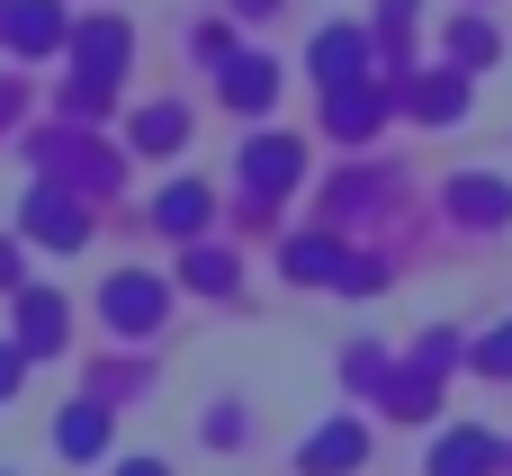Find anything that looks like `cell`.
I'll return each mask as SVG.
<instances>
[{
    "mask_svg": "<svg viewBox=\"0 0 512 476\" xmlns=\"http://www.w3.org/2000/svg\"><path fill=\"white\" fill-rule=\"evenodd\" d=\"M252 180H261V189H279V180H288V144H270V153H252Z\"/></svg>",
    "mask_w": 512,
    "mask_h": 476,
    "instance_id": "cell-6",
    "label": "cell"
},
{
    "mask_svg": "<svg viewBox=\"0 0 512 476\" xmlns=\"http://www.w3.org/2000/svg\"><path fill=\"white\" fill-rule=\"evenodd\" d=\"M486 369H495V378L512 369V333H495V342H486Z\"/></svg>",
    "mask_w": 512,
    "mask_h": 476,
    "instance_id": "cell-8",
    "label": "cell"
},
{
    "mask_svg": "<svg viewBox=\"0 0 512 476\" xmlns=\"http://www.w3.org/2000/svg\"><path fill=\"white\" fill-rule=\"evenodd\" d=\"M198 216H207V198H198V189H171V198H162V225H180V234H189Z\"/></svg>",
    "mask_w": 512,
    "mask_h": 476,
    "instance_id": "cell-3",
    "label": "cell"
},
{
    "mask_svg": "<svg viewBox=\"0 0 512 476\" xmlns=\"http://www.w3.org/2000/svg\"><path fill=\"white\" fill-rule=\"evenodd\" d=\"M63 450H99V414H72L63 423Z\"/></svg>",
    "mask_w": 512,
    "mask_h": 476,
    "instance_id": "cell-7",
    "label": "cell"
},
{
    "mask_svg": "<svg viewBox=\"0 0 512 476\" xmlns=\"http://www.w3.org/2000/svg\"><path fill=\"white\" fill-rule=\"evenodd\" d=\"M108 315H126V324H144V315H153V297H144V279H126V288H108Z\"/></svg>",
    "mask_w": 512,
    "mask_h": 476,
    "instance_id": "cell-4",
    "label": "cell"
},
{
    "mask_svg": "<svg viewBox=\"0 0 512 476\" xmlns=\"http://www.w3.org/2000/svg\"><path fill=\"white\" fill-rule=\"evenodd\" d=\"M0 387H9V360H0Z\"/></svg>",
    "mask_w": 512,
    "mask_h": 476,
    "instance_id": "cell-10",
    "label": "cell"
},
{
    "mask_svg": "<svg viewBox=\"0 0 512 476\" xmlns=\"http://www.w3.org/2000/svg\"><path fill=\"white\" fill-rule=\"evenodd\" d=\"M126 476H162V468H126Z\"/></svg>",
    "mask_w": 512,
    "mask_h": 476,
    "instance_id": "cell-9",
    "label": "cell"
},
{
    "mask_svg": "<svg viewBox=\"0 0 512 476\" xmlns=\"http://www.w3.org/2000/svg\"><path fill=\"white\" fill-rule=\"evenodd\" d=\"M351 459H360V432H351V423H333V432L306 450V468H315V476H324V468H351Z\"/></svg>",
    "mask_w": 512,
    "mask_h": 476,
    "instance_id": "cell-2",
    "label": "cell"
},
{
    "mask_svg": "<svg viewBox=\"0 0 512 476\" xmlns=\"http://www.w3.org/2000/svg\"><path fill=\"white\" fill-rule=\"evenodd\" d=\"M486 468H495V441H477V432L441 441V459H432V476H486Z\"/></svg>",
    "mask_w": 512,
    "mask_h": 476,
    "instance_id": "cell-1",
    "label": "cell"
},
{
    "mask_svg": "<svg viewBox=\"0 0 512 476\" xmlns=\"http://www.w3.org/2000/svg\"><path fill=\"white\" fill-rule=\"evenodd\" d=\"M459 207H468V216H504V189H495V180H468Z\"/></svg>",
    "mask_w": 512,
    "mask_h": 476,
    "instance_id": "cell-5",
    "label": "cell"
}]
</instances>
